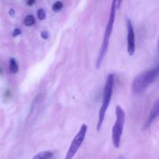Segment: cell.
I'll list each match as a JSON object with an SVG mask.
<instances>
[{"label":"cell","instance_id":"15","mask_svg":"<svg viewBox=\"0 0 159 159\" xmlns=\"http://www.w3.org/2000/svg\"><path fill=\"white\" fill-rule=\"evenodd\" d=\"M35 2V0H27V5L33 6Z\"/></svg>","mask_w":159,"mask_h":159},{"label":"cell","instance_id":"1","mask_svg":"<svg viewBox=\"0 0 159 159\" xmlns=\"http://www.w3.org/2000/svg\"><path fill=\"white\" fill-rule=\"evenodd\" d=\"M114 85V75L113 73H109L106 77L105 84L104 87L103 95H102V105L99 112V118H98L97 126H96V130L99 131L101 130L102 123H103L104 118H105V113L107 111V108L110 103L111 98L113 95V90Z\"/></svg>","mask_w":159,"mask_h":159},{"label":"cell","instance_id":"8","mask_svg":"<svg viewBox=\"0 0 159 159\" xmlns=\"http://www.w3.org/2000/svg\"><path fill=\"white\" fill-rule=\"evenodd\" d=\"M54 156V153L51 151H40L38 154L34 156L32 159H51Z\"/></svg>","mask_w":159,"mask_h":159},{"label":"cell","instance_id":"3","mask_svg":"<svg viewBox=\"0 0 159 159\" xmlns=\"http://www.w3.org/2000/svg\"><path fill=\"white\" fill-rule=\"evenodd\" d=\"M158 75V67L143 72L137 75L131 83V91L134 94H139L144 91L147 87L155 80Z\"/></svg>","mask_w":159,"mask_h":159},{"label":"cell","instance_id":"17","mask_svg":"<svg viewBox=\"0 0 159 159\" xmlns=\"http://www.w3.org/2000/svg\"><path fill=\"white\" fill-rule=\"evenodd\" d=\"M122 1L123 0H118V2L116 3V7H117V8H120V7L121 3H122Z\"/></svg>","mask_w":159,"mask_h":159},{"label":"cell","instance_id":"16","mask_svg":"<svg viewBox=\"0 0 159 159\" xmlns=\"http://www.w3.org/2000/svg\"><path fill=\"white\" fill-rule=\"evenodd\" d=\"M9 14L10 16L13 17L14 14H15V11H14L13 9H10V10H9Z\"/></svg>","mask_w":159,"mask_h":159},{"label":"cell","instance_id":"7","mask_svg":"<svg viewBox=\"0 0 159 159\" xmlns=\"http://www.w3.org/2000/svg\"><path fill=\"white\" fill-rule=\"evenodd\" d=\"M158 113H159V101L157 100L155 103H154L151 112H150L149 117H148V118H147V121H146L145 124H144V130L149 128V127L151 126V125L153 123L154 119H155V118L157 117V115H158Z\"/></svg>","mask_w":159,"mask_h":159},{"label":"cell","instance_id":"2","mask_svg":"<svg viewBox=\"0 0 159 159\" xmlns=\"http://www.w3.org/2000/svg\"><path fill=\"white\" fill-rule=\"evenodd\" d=\"M116 3H117V0H113L112 6H111L110 14H109V21H108L107 25H106V27H105V34H104L102 45H101L100 48V51H99V56H98L97 60H96V69H99V67L101 66V64H102V62L103 61V59L104 57H105V53L107 52L108 46H109V38H110L111 34H112L114 21H115Z\"/></svg>","mask_w":159,"mask_h":159},{"label":"cell","instance_id":"6","mask_svg":"<svg viewBox=\"0 0 159 159\" xmlns=\"http://www.w3.org/2000/svg\"><path fill=\"white\" fill-rule=\"evenodd\" d=\"M127 52L130 56H133L135 52V34H134V27L131 21L129 18H127Z\"/></svg>","mask_w":159,"mask_h":159},{"label":"cell","instance_id":"11","mask_svg":"<svg viewBox=\"0 0 159 159\" xmlns=\"http://www.w3.org/2000/svg\"><path fill=\"white\" fill-rule=\"evenodd\" d=\"M62 8H63V3L60 1H57L52 6V10L54 11V12H59L60 10H61Z\"/></svg>","mask_w":159,"mask_h":159},{"label":"cell","instance_id":"4","mask_svg":"<svg viewBox=\"0 0 159 159\" xmlns=\"http://www.w3.org/2000/svg\"><path fill=\"white\" fill-rule=\"evenodd\" d=\"M116 119L113 127L112 141L114 147L119 148L124 130V122H125V112L120 105L116 107Z\"/></svg>","mask_w":159,"mask_h":159},{"label":"cell","instance_id":"13","mask_svg":"<svg viewBox=\"0 0 159 159\" xmlns=\"http://www.w3.org/2000/svg\"><path fill=\"white\" fill-rule=\"evenodd\" d=\"M40 36H41L42 38L44 39V40H46V39L48 38L49 34L47 31H43L41 32V34H40Z\"/></svg>","mask_w":159,"mask_h":159},{"label":"cell","instance_id":"10","mask_svg":"<svg viewBox=\"0 0 159 159\" xmlns=\"http://www.w3.org/2000/svg\"><path fill=\"white\" fill-rule=\"evenodd\" d=\"M24 25L27 26V27H30V26H33L35 24V18L33 15H27V17L24 18Z\"/></svg>","mask_w":159,"mask_h":159},{"label":"cell","instance_id":"12","mask_svg":"<svg viewBox=\"0 0 159 159\" xmlns=\"http://www.w3.org/2000/svg\"><path fill=\"white\" fill-rule=\"evenodd\" d=\"M37 17H38V18L40 19V20H41V21H43V20L45 19L46 13L45 11H44V9H40V10H38V11H37Z\"/></svg>","mask_w":159,"mask_h":159},{"label":"cell","instance_id":"5","mask_svg":"<svg viewBox=\"0 0 159 159\" xmlns=\"http://www.w3.org/2000/svg\"><path fill=\"white\" fill-rule=\"evenodd\" d=\"M88 130V126L86 124H82L80 127V130L79 132L77 133L74 139L72 140L71 145L68 148L67 154H66L65 159H72L74 156L76 155L77 151H79V149L82 146V143H83L84 140L86 138V133Z\"/></svg>","mask_w":159,"mask_h":159},{"label":"cell","instance_id":"14","mask_svg":"<svg viewBox=\"0 0 159 159\" xmlns=\"http://www.w3.org/2000/svg\"><path fill=\"white\" fill-rule=\"evenodd\" d=\"M20 34H21V31H20L19 28H16L15 30L13 31V32L12 35H13V37H17V36L20 35Z\"/></svg>","mask_w":159,"mask_h":159},{"label":"cell","instance_id":"9","mask_svg":"<svg viewBox=\"0 0 159 159\" xmlns=\"http://www.w3.org/2000/svg\"><path fill=\"white\" fill-rule=\"evenodd\" d=\"M9 70L11 71V73H17L19 70L18 64H17V62L14 58H11L9 59Z\"/></svg>","mask_w":159,"mask_h":159}]
</instances>
